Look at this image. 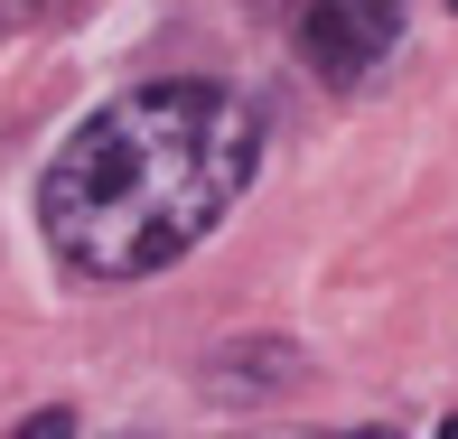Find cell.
Wrapping results in <instances>:
<instances>
[{"instance_id":"1","label":"cell","mask_w":458,"mask_h":439,"mask_svg":"<svg viewBox=\"0 0 458 439\" xmlns=\"http://www.w3.org/2000/svg\"><path fill=\"white\" fill-rule=\"evenodd\" d=\"M262 169V122L225 85H131L75 122L38 178V234L75 281H150L197 253Z\"/></svg>"},{"instance_id":"2","label":"cell","mask_w":458,"mask_h":439,"mask_svg":"<svg viewBox=\"0 0 458 439\" xmlns=\"http://www.w3.org/2000/svg\"><path fill=\"white\" fill-rule=\"evenodd\" d=\"M300 56L327 85H365L393 56V0H309L300 10Z\"/></svg>"},{"instance_id":"3","label":"cell","mask_w":458,"mask_h":439,"mask_svg":"<svg viewBox=\"0 0 458 439\" xmlns=\"http://www.w3.org/2000/svg\"><path fill=\"white\" fill-rule=\"evenodd\" d=\"M47 10H56V0H0V38L29 29V19H47Z\"/></svg>"},{"instance_id":"4","label":"cell","mask_w":458,"mask_h":439,"mask_svg":"<svg viewBox=\"0 0 458 439\" xmlns=\"http://www.w3.org/2000/svg\"><path fill=\"white\" fill-rule=\"evenodd\" d=\"M449 10H458V0H449Z\"/></svg>"}]
</instances>
